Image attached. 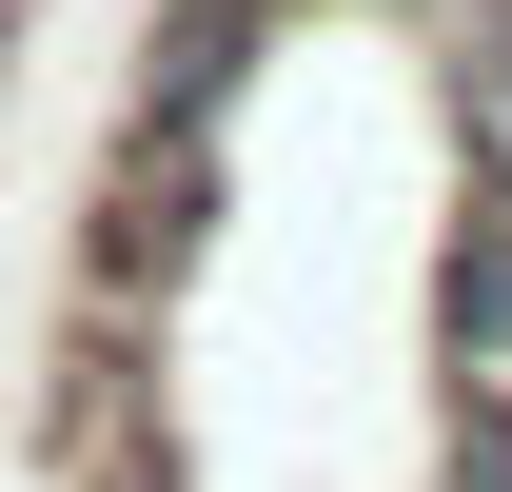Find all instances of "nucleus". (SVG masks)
I'll return each mask as SVG.
<instances>
[{
    "instance_id": "1",
    "label": "nucleus",
    "mask_w": 512,
    "mask_h": 492,
    "mask_svg": "<svg viewBox=\"0 0 512 492\" xmlns=\"http://www.w3.org/2000/svg\"><path fill=\"white\" fill-rule=\"evenodd\" d=\"M217 119H119L99 138V197H79V276H60V335L79 355H158L178 276L217 256Z\"/></svg>"
},
{
    "instance_id": "2",
    "label": "nucleus",
    "mask_w": 512,
    "mask_h": 492,
    "mask_svg": "<svg viewBox=\"0 0 512 492\" xmlns=\"http://www.w3.org/2000/svg\"><path fill=\"white\" fill-rule=\"evenodd\" d=\"M40 473H60V492H197V433H178V394H158V355H79V335H60Z\"/></svg>"
},
{
    "instance_id": "3",
    "label": "nucleus",
    "mask_w": 512,
    "mask_h": 492,
    "mask_svg": "<svg viewBox=\"0 0 512 492\" xmlns=\"http://www.w3.org/2000/svg\"><path fill=\"white\" fill-rule=\"evenodd\" d=\"M434 394L512 414V197H453L434 237Z\"/></svg>"
},
{
    "instance_id": "4",
    "label": "nucleus",
    "mask_w": 512,
    "mask_h": 492,
    "mask_svg": "<svg viewBox=\"0 0 512 492\" xmlns=\"http://www.w3.org/2000/svg\"><path fill=\"white\" fill-rule=\"evenodd\" d=\"M276 20H296V0H158V20H138L119 119H217V99L256 79V40H276Z\"/></svg>"
},
{
    "instance_id": "5",
    "label": "nucleus",
    "mask_w": 512,
    "mask_h": 492,
    "mask_svg": "<svg viewBox=\"0 0 512 492\" xmlns=\"http://www.w3.org/2000/svg\"><path fill=\"white\" fill-rule=\"evenodd\" d=\"M434 40V119H453V197H512V0L414 20Z\"/></svg>"
},
{
    "instance_id": "6",
    "label": "nucleus",
    "mask_w": 512,
    "mask_h": 492,
    "mask_svg": "<svg viewBox=\"0 0 512 492\" xmlns=\"http://www.w3.org/2000/svg\"><path fill=\"white\" fill-rule=\"evenodd\" d=\"M414 492H512V414H473V394H434V473Z\"/></svg>"
},
{
    "instance_id": "7",
    "label": "nucleus",
    "mask_w": 512,
    "mask_h": 492,
    "mask_svg": "<svg viewBox=\"0 0 512 492\" xmlns=\"http://www.w3.org/2000/svg\"><path fill=\"white\" fill-rule=\"evenodd\" d=\"M394 20H453V0H394Z\"/></svg>"
}]
</instances>
